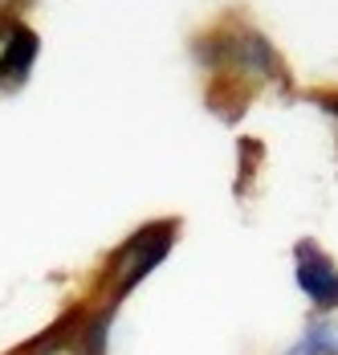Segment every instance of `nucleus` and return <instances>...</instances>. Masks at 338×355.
Masks as SVG:
<instances>
[{"mask_svg": "<svg viewBox=\"0 0 338 355\" xmlns=\"http://www.w3.org/2000/svg\"><path fill=\"white\" fill-rule=\"evenodd\" d=\"M322 107H326V110H330V114L338 119V98H322Z\"/></svg>", "mask_w": 338, "mask_h": 355, "instance_id": "7", "label": "nucleus"}, {"mask_svg": "<svg viewBox=\"0 0 338 355\" xmlns=\"http://www.w3.org/2000/svg\"><path fill=\"white\" fill-rule=\"evenodd\" d=\"M294 282L314 302V311H335L338 306V266L314 241H298V249H294Z\"/></svg>", "mask_w": 338, "mask_h": 355, "instance_id": "2", "label": "nucleus"}, {"mask_svg": "<svg viewBox=\"0 0 338 355\" xmlns=\"http://www.w3.org/2000/svg\"><path fill=\"white\" fill-rule=\"evenodd\" d=\"M171 241H175V225H147L143 233H135L127 245L118 249L114 261H110V290H114V298H123L127 290H135L168 257Z\"/></svg>", "mask_w": 338, "mask_h": 355, "instance_id": "1", "label": "nucleus"}, {"mask_svg": "<svg viewBox=\"0 0 338 355\" xmlns=\"http://www.w3.org/2000/svg\"><path fill=\"white\" fill-rule=\"evenodd\" d=\"M8 4H12V0H0V12H4V8H8Z\"/></svg>", "mask_w": 338, "mask_h": 355, "instance_id": "8", "label": "nucleus"}, {"mask_svg": "<svg viewBox=\"0 0 338 355\" xmlns=\"http://www.w3.org/2000/svg\"><path fill=\"white\" fill-rule=\"evenodd\" d=\"M305 339L318 355H338V306L335 311H314L305 327Z\"/></svg>", "mask_w": 338, "mask_h": 355, "instance_id": "4", "label": "nucleus"}, {"mask_svg": "<svg viewBox=\"0 0 338 355\" xmlns=\"http://www.w3.org/2000/svg\"><path fill=\"white\" fill-rule=\"evenodd\" d=\"M281 355H318V352L310 347V339H305V335H302V339H298V343H294L290 352H281Z\"/></svg>", "mask_w": 338, "mask_h": 355, "instance_id": "6", "label": "nucleus"}, {"mask_svg": "<svg viewBox=\"0 0 338 355\" xmlns=\"http://www.w3.org/2000/svg\"><path fill=\"white\" fill-rule=\"evenodd\" d=\"M41 355H90L82 343H49V347H41Z\"/></svg>", "mask_w": 338, "mask_h": 355, "instance_id": "5", "label": "nucleus"}, {"mask_svg": "<svg viewBox=\"0 0 338 355\" xmlns=\"http://www.w3.org/2000/svg\"><path fill=\"white\" fill-rule=\"evenodd\" d=\"M33 58H37V37L25 25H4V33H0V90L21 86Z\"/></svg>", "mask_w": 338, "mask_h": 355, "instance_id": "3", "label": "nucleus"}]
</instances>
